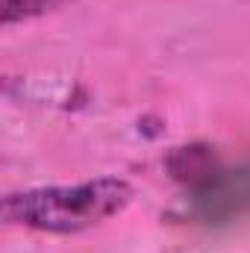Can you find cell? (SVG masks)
<instances>
[{
	"label": "cell",
	"instance_id": "6da1fadb",
	"mask_svg": "<svg viewBox=\"0 0 250 253\" xmlns=\"http://www.w3.org/2000/svg\"><path fill=\"white\" fill-rule=\"evenodd\" d=\"M132 203V186L124 177H94L77 186H42L3 197V221L36 233L74 236L91 230Z\"/></svg>",
	"mask_w": 250,
	"mask_h": 253
},
{
	"label": "cell",
	"instance_id": "7a4b0ae2",
	"mask_svg": "<svg viewBox=\"0 0 250 253\" xmlns=\"http://www.w3.org/2000/svg\"><path fill=\"white\" fill-rule=\"evenodd\" d=\"M250 215V168H218L188 186L174 218L188 224L221 227Z\"/></svg>",
	"mask_w": 250,
	"mask_h": 253
},
{
	"label": "cell",
	"instance_id": "3957f363",
	"mask_svg": "<svg viewBox=\"0 0 250 253\" xmlns=\"http://www.w3.org/2000/svg\"><path fill=\"white\" fill-rule=\"evenodd\" d=\"M165 168L168 174L180 183V186H194L200 183L203 177H209L212 171L221 168V159L212 147L206 144H186V147H174L165 159Z\"/></svg>",
	"mask_w": 250,
	"mask_h": 253
},
{
	"label": "cell",
	"instance_id": "277c9868",
	"mask_svg": "<svg viewBox=\"0 0 250 253\" xmlns=\"http://www.w3.org/2000/svg\"><path fill=\"white\" fill-rule=\"evenodd\" d=\"M74 0H3V27H12L18 21H30L47 12H56L71 6Z\"/></svg>",
	"mask_w": 250,
	"mask_h": 253
}]
</instances>
